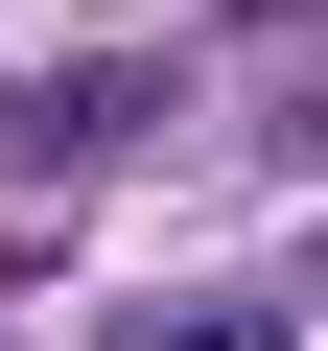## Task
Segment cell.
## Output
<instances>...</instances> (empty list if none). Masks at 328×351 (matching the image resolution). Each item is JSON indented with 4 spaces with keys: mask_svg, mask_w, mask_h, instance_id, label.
Wrapping results in <instances>:
<instances>
[{
    "mask_svg": "<svg viewBox=\"0 0 328 351\" xmlns=\"http://www.w3.org/2000/svg\"><path fill=\"white\" fill-rule=\"evenodd\" d=\"M117 141H164V47H71V71L0 94V164H24V188H71V164H117Z\"/></svg>",
    "mask_w": 328,
    "mask_h": 351,
    "instance_id": "6da1fadb",
    "label": "cell"
},
{
    "mask_svg": "<svg viewBox=\"0 0 328 351\" xmlns=\"http://www.w3.org/2000/svg\"><path fill=\"white\" fill-rule=\"evenodd\" d=\"M117 351H281V304H141Z\"/></svg>",
    "mask_w": 328,
    "mask_h": 351,
    "instance_id": "7a4b0ae2",
    "label": "cell"
}]
</instances>
